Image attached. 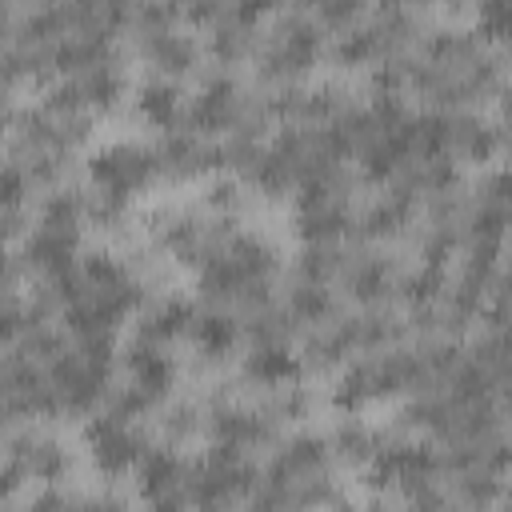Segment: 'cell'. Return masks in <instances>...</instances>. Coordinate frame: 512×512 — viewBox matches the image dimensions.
Segmentation results:
<instances>
[{
  "label": "cell",
  "mask_w": 512,
  "mask_h": 512,
  "mask_svg": "<svg viewBox=\"0 0 512 512\" xmlns=\"http://www.w3.org/2000/svg\"><path fill=\"white\" fill-rule=\"evenodd\" d=\"M160 176V156L156 144L144 140H112L104 148H96L88 156V188L116 196V200H132L136 192L152 188Z\"/></svg>",
  "instance_id": "cell-1"
},
{
  "label": "cell",
  "mask_w": 512,
  "mask_h": 512,
  "mask_svg": "<svg viewBox=\"0 0 512 512\" xmlns=\"http://www.w3.org/2000/svg\"><path fill=\"white\" fill-rule=\"evenodd\" d=\"M84 444H88V456L96 464L100 476H128L140 468V460L148 456L152 440L140 424H128L112 412H92L84 420Z\"/></svg>",
  "instance_id": "cell-2"
},
{
  "label": "cell",
  "mask_w": 512,
  "mask_h": 512,
  "mask_svg": "<svg viewBox=\"0 0 512 512\" xmlns=\"http://www.w3.org/2000/svg\"><path fill=\"white\" fill-rule=\"evenodd\" d=\"M136 52L152 64L156 76H172L180 80L184 72H192L200 64V40L188 32V24H176V28H164V32H144V36H132Z\"/></svg>",
  "instance_id": "cell-3"
},
{
  "label": "cell",
  "mask_w": 512,
  "mask_h": 512,
  "mask_svg": "<svg viewBox=\"0 0 512 512\" xmlns=\"http://www.w3.org/2000/svg\"><path fill=\"white\" fill-rule=\"evenodd\" d=\"M132 104H136V116H140L144 124L160 128V132L180 128V124H184V112H188V96H184L180 80L156 76V72H148V76L136 84Z\"/></svg>",
  "instance_id": "cell-4"
},
{
  "label": "cell",
  "mask_w": 512,
  "mask_h": 512,
  "mask_svg": "<svg viewBox=\"0 0 512 512\" xmlns=\"http://www.w3.org/2000/svg\"><path fill=\"white\" fill-rule=\"evenodd\" d=\"M380 440H384V432H376L372 424H364V420H356V416L336 420V428L328 432L332 456L344 460V464H356V468H368V464H372V456L380 452Z\"/></svg>",
  "instance_id": "cell-5"
},
{
  "label": "cell",
  "mask_w": 512,
  "mask_h": 512,
  "mask_svg": "<svg viewBox=\"0 0 512 512\" xmlns=\"http://www.w3.org/2000/svg\"><path fill=\"white\" fill-rule=\"evenodd\" d=\"M156 428L164 444H188L196 432H204V408L196 400H168L156 408Z\"/></svg>",
  "instance_id": "cell-6"
}]
</instances>
